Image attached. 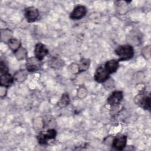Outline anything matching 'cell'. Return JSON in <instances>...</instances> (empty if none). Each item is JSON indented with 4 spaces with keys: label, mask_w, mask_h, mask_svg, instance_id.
I'll use <instances>...</instances> for the list:
<instances>
[{
    "label": "cell",
    "mask_w": 151,
    "mask_h": 151,
    "mask_svg": "<svg viewBox=\"0 0 151 151\" xmlns=\"http://www.w3.org/2000/svg\"><path fill=\"white\" fill-rule=\"evenodd\" d=\"M15 54L18 60H22L27 55V51L24 48L20 47L16 52H15Z\"/></svg>",
    "instance_id": "e0dca14e"
},
{
    "label": "cell",
    "mask_w": 151,
    "mask_h": 151,
    "mask_svg": "<svg viewBox=\"0 0 151 151\" xmlns=\"http://www.w3.org/2000/svg\"><path fill=\"white\" fill-rule=\"evenodd\" d=\"M57 135V132L54 129H48L45 132H41L37 136V140L40 144L45 145L49 139L55 138Z\"/></svg>",
    "instance_id": "3957f363"
},
{
    "label": "cell",
    "mask_w": 151,
    "mask_h": 151,
    "mask_svg": "<svg viewBox=\"0 0 151 151\" xmlns=\"http://www.w3.org/2000/svg\"><path fill=\"white\" fill-rule=\"evenodd\" d=\"M8 71V68L5 64V63H3V61H1L0 64V75H3L4 74L7 73Z\"/></svg>",
    "instance_id": "ac0fdd59"
},
{
    "label": "cell",
    "mask_w": 151,
    "mask_h": 151,
    "mask_svg": "<svg viewBox=\"0 0 151 151\" xmlns=\"http://www.w3.org/2000/svg\"><path fill=\"white\" fill-rule=\"evenodd\" d=\"M39 12L37 8L34 6L27 8L25 11V16L28 22H33L38 18Z\"/></svg>",
    "instance_id": "30bf717a"
},
{
    "label": "cell",
    "mask_w": 151,
    "mask_h": 151,
    "mask_svg": "<svg viewBox=\"0 0 151 151\" xmlns=\"http://www.w3.org/2000/svg\"><path fill=\"white\" fill-rule=\"evenodd\" d=\"M87 12L86 8L83 5H78L71 12L70 18L72 19H80L85 16Z\"/></svg>",
    "instance_id": "52a82bcc"
},
{
    "label": "cell",
    "mask_w": 151,
    "mask_h": 151,
    "mask_svg": "<svg viewBox=\"0 0 151 151\" xmlns=\"http://www.w3.org/2000/svg\"><path fill=\"white\" fill-rule=\"evenodd\" d=\"M34 54L35 57L41 61L44 58V57L48 54V50L44 44L39 42L35 45Z\"/></svg>",
    "instance_id": "ba28073f"
},
{
    "label": "cell",
    "mask_w": 151,
    "mask_h": 151,
    "mask_svg": "<svg viewBox=\"0 0 151 151\" xmlns=\"http://www.w3.org/2000/svg\"><path fill=\"white\" fill-rule=\"evenodd\" d=\"M127 143V137L124 135H120L115 137L112 141V147L116 150H123Z\"/></svg>",
    "instance_id": "8992f818"
},
{
    "label": "cell",
    "mask_w": 151,
    "mask_h": 151,
    "mask_svg": "<svg viewBox=\"0 0 151 151\" xmlns=\"http://www.w3.org/2000/svg\"><path fill=\"white\" fill-rule=\"evenodd\" d=\"M104 67L109 74H111L117 70L119 67V62L116 60H111L107 61Z\"/></svg>",
    "instance_id": "8fae6325"
},
{
    "label": "cell",
    "mask_w": 151,
    "mask_h": 151,
    "mask_svg": "<svg viewBox=\"0 0 151 151\" xmlns=\"http://www.w3.org/2000/svg\"><path fill=\"white\" fill-rule=\"evenodd\" d=\"M90 65V61L88 59L83 58L81 60L80 62V64L78 65V71H86Z\"/></svg>",
    "instance_id": "5bb4252c"
},
{
    "label": "cell",
    "mask_w": 151,
    "mask_h": 151,
    "mask_svg": "<svg viewBox=\"0 0 151 151\" xmlns=\"http://www.w3.org/2000/svg\"><path fill=\"white\" fill-rule=\"evenodd\" d=\"M94 78L98 83H104L109 78V74L104 67L100 66L96 70Z\"/></svg>",
    "instance_id": "277c9868"
},
{
    "label": "cell",
    "mask_w": 151,
    "mask_h": 151,
    "mask_svg": "<svg viewBox=\"0 0 151 151\" xmlns=\"http://www.w3.org/2000/svg\"><path fill=\"white\" fill-rule=\"evenodd\" d=\"M135 103L144 109L150 110V94H139L134 98Z\"/></svg>",
    "instance_id": "7a4b0ae2"
},
{
    "label": "cell",
    "mask_w": 151,
    "mask_h": 151,
    "mask_svg": "<svg viewBox=\"0 0 151 151\" xmlns=\"http://www.w3.org/2000/svg\"><path fill=\"white\" fill-rule=\"evenodd\" d=\"M123 99V92L122 91H115L108 97L107 102L110 105L118 104Z\"/></svg>",
    "instance_id": "9c48e42d"
},
{
    "label": "cell",
    "mask_w": 151,
    "mask_h": 151,
    "mask_svg": "<svg viewBox=\"0 0 151 151\" xmlns=\"http://www.w3.org/2000/svg\"><path fill=\"white\" fill-rule=\"evenodd\" d=\"M8 45L14 52H15L21 47V42L17 39H11L8 41Z\"/></svg>",
    "instance_id": "4fadbf2b"
},
{
    "label": "cell",
    "mask_w": 151,
    "mask_h": 151,
    "mask_svg": "<svg viewBox=\"0 0 151 151\" xmlns=\"http://www.w3.org/2000/svg\"><path fill=\"white\" fill-rule=\"evenodd\" d=\"M115 52L119 57V60L124 61L132 58L134 54V51L131 45H124L117 47Z\"/></svg>",
    "instance_id": "6da1fadb"
},
{
    "label": "cell",
    "mask_w": 151,
    "mask_h": 151,
    "mask_svg": "<svg viewBox=\"0 0 151 151\" xmlns=\"http://www.w3.org/2000/svg\"><path fill=\"white\" fill-rule=\"evenodd\" d=\"M70 102L69 97L67 93H64L63 94L60 100L58 102V106L61 107H65Z\"/></svg>",
    "instance_id": "9a60e30c"
},
{
    "label": "cell",
    "mask_w": 151,
    "mask_h": 151,
    "mask_svg": "<svg viewBox=\"0 0 151 151\" xmlns=\"http://www.w3.org/2000/svg\"><path fill=\"white\" fill-rule=\"evenodd\" d=\"M14 80V77H12L8 73L4 74L1 76L0 77V84L1 86L4 87H8L13 82Z\"/></svg>",
    "instance_id": "7c38bea8"
},
{
    "label": "cell",
    "mask_w": 151,
    "mask_h": 151,
    "mask_svg": "<svg viewBox=\"0 0 151 151\" xmlns=\"http://www.w3.org/2000/svg\"><path fill=\"white\" fill-rule=\"evenodd\" d=\"M14 77L18 81H23L27 77V74L24 70H20L15 73Z\"/></svg>",
    "instance_id": "2e32d148"
},
{
    "label": "cell",
    "mask_w": 151,
    "mask_h": 151,
    "mask_svg": "<svg viewBox=\"0 0 151 151\" xmlns=\"http://www.w3.org/2000/svg\"><path fill=\"white\" fill-rule=\"evenodd\" d=\"M41 66V61L35 57L29 58L26 63V67L28 71L33 72L40 69Z\"/></svg>",
    "instance_id": "5b68a950"
}]
</instances>
